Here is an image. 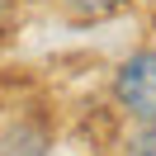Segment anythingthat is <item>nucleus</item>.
<instances>
[{
    "label": "nucleus",
    "mask_w": 156,
    "mask_h": 156,
    "mask_svg": "<svg viewBox=\"0 0 156 156\" xmlns=\"http://www.w3.org/2000/svg\"><path fill=\"white\" fill-rule=\"evenodd\" d=\"M66 5L71 19H109V14H118L128 5V0H62Z\"/></svg>",
    "instance_id": "2"
},
{
    "label": "nucleus",
    "mask_w": 156,
    "mask_h": 156,
    "mask_svg": "<svg viewBox=\"0 0 156 156\" xmlns=\"http://www.w3.org/2000/svg\"><path fill=\"white\" fill-rule=\"evenodd\" d=\"M0 156H43V137L38 133H14L10 137V142H5V147H0Z\"/></svg>",
    "instance_id": "3"
},
{
    "label": "nucleus",
    "mask_w": 156,
    "mask_h": 156,
    "mask_svg": "<svg viewBox=\"0 0 156 156\" xmlns=\"http://www.w3.org/2000/svg\"><path fill=\"white\" fill-rule=\"evenodd\" d=\"M114 99L133 114V123L156 128V48H142L114 71Z\"/></svg>",
    "instance_id": "1"
}]
</instances>
